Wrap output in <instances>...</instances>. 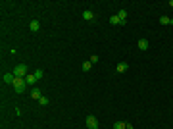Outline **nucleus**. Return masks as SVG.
I'll return each instance as SVG.
<instances>
[{"label": "nucleus", "mask_w": 173, "mask_h": 129, "mask_svg": "<svg viewBox=\"0 0 173 129\" xmlns=\"http://www.w3.org/2000/svg\"><path fill=\"white\" fill-rule=\"evenodd\" d=\"M12 73H14L15 77H21V79H25V77L29 75V68H27L25 64H18V66L14 68V71H12Z\"/></svg>", "instance_id": "f257e3e1"}, {"label": "nucleus", "mask_w": 173, "mask_h": 129, "mask_svg": "<svg viewBox=\"0 0 173 129\" xmlns=\"http://www.w3.org/2000/svg\"><path fill=\"white\" fill-rule=\"evenodd\" d=\"M12 87H14V91L18 92V94H21V92L25 91V89H27V83H25V79L15 77V81H14V85H12Z\"/></svg>", "instance_id": "f03ea898"}, {"label": "nucleus", "mask_w": 173, "mask_h": 129, "mask_svg": "<svg viewBox=\"0 0 173 129\" xmlns=\"http://www.w3.org/2000/svg\"><path fill=\"white\" fill-rule=\"evenodd\" d=\"M86 129H98V120L94 116H86Z\"/></svg>", "instance_id": "7ed1b4c3"}, {"label": "nucleus", "mask_w": 173, "mask_h": 129, "mask_svg": "<svg viewBox=\"0 0 173 129\" xmlns=\"http://www.w3.org/2000/svg\"><path fill=\"white\" fill-rule=\"evenodd\" d=\"M2 81H4V85H14L15 75L14 73H4V75H2Z\"/></svg>", "instance_id": "20e7f679"}, {"label": "nucleus", "mask_w": 173, "mask_h": 129, "mask_svg": "<svg viewBox=\"0 0 173 129\" xmlns=\"http://www.w3.org/2000/svg\"><path fill=\"white\" fill-rule=\"evenodd\" d=\"M29 29H31L33 33H37V31H41V21H37V19H33V21L29 23Z\"/></svg>", "instance_id": "39448f33"}, {"label": "nucleus", "mask_w": 173, "mask_h": 129, "mask_svg": "<svg viewBox=\"0 0 173 129\" xmlns=\"http://www.w3.org/2000/svg\"><path fill=\"white\" fill-rule=\"evenodd\" d=\"M83 19H85V21H92V19H94V12L85 10V12H83Z\"/></svg>", "instance_id": "423d86ee"}, {"label": "nucleus", "mask_w": 173, "mask_h": 129, "mask_svg": "<svg viewBox=\"0 0 173 129\" xmlns=\"http://www.w3.org/2000/svg\"><path fill=\"white\" fill-rule=\"evenodd\" d=\"M127 62H119L117 66H115V71H117V73H123V71H127Z\"/></svg>", "instance_id": "0eeeda50"}, {"label": "nucleus", "mask_w": 173, "mask_h": 129, "mask_svg": "<svg viewBox=\"0 0 173 129\" xmlns=\"http://www.w3.org/2000/svg\"><path fill=\"white\" fill-rule=\"evenodd\" d=\"M117 18L121 19V25H125V23H127V12H125V10H119V12H117Z\"/></svg>", "instance_id": "6e6552de"}, {"label": "nucleus", "mask_w": 173, "mask_h": 129, "mask_svg": "<svg viewBox=\"0 0 173 129\" xmlns=\"http://www.w3.org/2000/svg\"><path fill=\"white\" fill-rule=\"evenodd\" d=\"M137 44H139V48H141V50H148V46H150V42L146 41V39H141V41H139Z\"/></svg>", "instance_id": "1a4fd4ad"}, {"label": "nucleus", "mask_w": 173, "mask_h": 129, "mask_svg": "<svg viewBox=\"0 0 173 129\" xmlns=\"http://www.w3.org/2000/svg\"><path fill=\"white\" fill-rule=\"evenodd\" d=\"M41 97H42L41 89H39V87H35V89H33V91H31V98H35V100H39V98H41Z\"/></svg>", "instance_id": "9d476101"}, {"label": "nucleus", "mask_w": 173, "mask_h": 129, "mask_svg": "<svg viewBox=\"0 0 173 129\" xmlns=\"http://www.w3.org/2000/svg\"><path fill=\"white\" fill-rule=\"evenodd\" d=\"M158 21L162 23V25H173V19H171V18H167V16H162Z\"/></svg>", "instance_id": "9b49d317"}, {"label": "nucleus", "mask_w": 173, "mask_h": 129, "mask_svg": "<svg viewBox=\"0 0 173 129\" xmlns=\"http://www.w3.org/2000/svg\"><path fill=\"white\" fill-rule=\"evenodd\" d=\"M37 81H39V79L35 77V73H29L27 77H25V83H27V85H35Z\"/></svg>", "instance_id": "f8f14e48"}, {"label": "nucleus", "mask_w": 173, "mask_h": 129, "mask_svg": "<svg viewBox=\"0 0 173 129\" xmlns=\"http://www.w3.org/2000/svg\"><path fill=\"white\" fill-rule=\"evenodd\" d=\"M110 23H112V25H121V19L117 18V14H115V16H110Z\"/></svg>", "instance_id": "ddd939ff"}, {"label": "nucleus", "mask_w": 173, "mask_h": 129, "mask_svg": "<svg viewBox=\"0 0 173 129\" xmlns=\"http://www.w3.org/2000/svg\"><path fill=\"white\" fill-rule=\"evenodd\" d=\"M48 102H50V100H48V97H44V94H42V97L39 98V104H41V106H46Z\"/></svg>", "instance_id": "4468645a"}, {"label": "nucleus", "mask_w": 173, "mask_h": 129, "mask_svg": "<svg viewBox=\"0 0 173 129\" xmlns=\"http://www.w3.org/2000/svg\"><path fill=\"white\" fill-rule=\"evenodd\" d=\"M91 68H92V64H91V62H85V64L81 66V69H83V71H91Z\"/></svg>", "instance_id": "2eb2a0df"}, {"label": "nucleus", "mask_w": 173, "mask_h": 129, "mask_svg": "<svg viewBox=\"0 0 173 129\" xmlns=\"http://www.w3.org/2000/svg\"><path fill=\"white\" fill-rule=\"evenodd\" d=\"M35 77L37 79H42V77H44V71H42V69H35Z\"/></svg>", "instance_id": "dca6fc26"}, {"label": "nucleus", "mask_w": 173, "mask_h": 129, "mask_svg": "<svg viewBox=\"0 0 173 129\" xmlns=\"http://www.w3.org/2000/svg\"><path fill=\"white\" fill-rule=\"evenodd\" d=\"M114 129H125V123H123V121H115V123H114Z\"/></svg>", "instance_id": "f3484780"}, {"label": "nucleus", "mask_w": 173, "mask_h": 129, "mask_svg": "<svg viewBox=\"0 0 173 129\" xmlns=\"http://www.w3.org/2000/svg\"><path fill=\"white\" fill-rule=\"evenodd\" d=\"M98 60H100V58H98V56H96V54H92V56H91V60H89V62H91V64H96V62H98Z\"/></svg>", "instance_id": "a211bd4d"}]
</instances>
